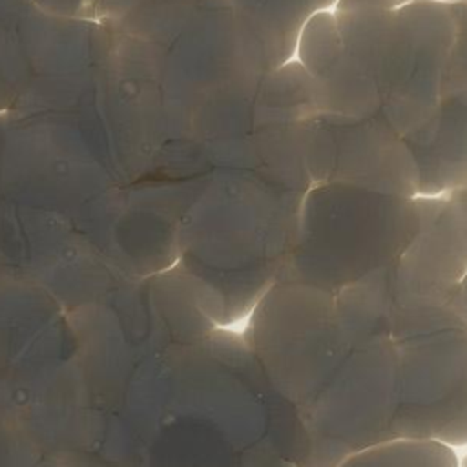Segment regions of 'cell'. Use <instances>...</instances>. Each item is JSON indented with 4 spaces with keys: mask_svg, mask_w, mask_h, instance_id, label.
<instances>
[{
    "mask_svg": "<svg viewBox=\"0 0 467 467\" xmlns=\"http://www.w3.org/2000/svg\"><path fill=\"white\" fill-rule=\"evenodd\" d=\"M390 277L392 270L337 292L345 337L299 414L308 438L303 467H337L363 449L396 440L398 350L389 330Z\"/></svg>",
    "mask_w": 467,
    "mask_h": 467,
    "instance_id": "obj_1",
    "label": "cell"
},
{
    "mask_svg": "<svg viewBox=\"0 0 467 467\" xmlns=\"http://www.w3.org/2000/svg\"><path fill=\"white\" fill-rule=\"evenodd\" d=\"M310 197L299 281L336 294L392 270L416 230L414 197L345 184H317Z\"/></svg>",
    "mask_w": 467,
    "mask_h": 467,
    "instance_id": "obj_2",
    "label": "cell"
},
{
    "mask_svg": "<svg viewBox=\"0 0 467 467\" xmlns=\"http://www.w3.org/2000/svg\"><path fill=\"white\" fill-rule=\"evenodd\" d=\"M396 343V438L467 445V325Z\"/></svg>",
    "mask_w": 467,
    "mask_h": 467,
    "instance_id": "obj_3",
    "label": "cell"
},
{
    "mask_svg": "<svg viewBox=\"0 0 467 467\" xmlns=\"http://www.w3.org/2000/svg\"><path fill=\"white\" fill-rule=\"evenodd\" d=\"M452 38L449 2L412 0L394 9L381 66L379 115L400 135L438 106Z\"/></svg>",
    "mask_w": 467,
    "mask_h": 467,
    "instance_id": "obj_4",
    "label": "cell"
},
{
    "mask_svg": "<svg viewBox=\"0 0 467 467\" xmlns=\"http://www.w3.org/2000/svg\"><path fill=\"white\" fill-rule=\"evenodd\" d=\"M306 124V166L316 184H345L403 199L418 195L414 161L381 115L316 113Z\"/></svg>",
    "mask_w": 467,
    "mask_h": 467,
    "instance_id": "obj_5",
    "label": "cell"
},
{
    "mask_svg": "<svg viewBox=\"0 0 467 467\" xmlns=\"http://www.w3.org/2000/svg\"><path fill=\"white\" fill-rule=\"evenodd\" d=\"M343 51L332 71L317 84L319 113L350 117L379 115V80L394 9L334 7Z\"/></svg>",
    "mask_w": 467,
    "mask_h": 467,
    "instance_id": "obj_6",
    "label": "cell"
},
{
    "mask_svg": "<svg viewBox=\"0 0 467 467\" xmlns=\"http://www.w3.org/2000/svg\"><path fill=\"white\" fill-rule=\"evenodd\" d=\"M416 230L392 279L403 285H460L467 274V206L452 193L414 197Z\"/></svg>",
    "mask_w": 467,
    "mask_h": 467,
    "instance_id": "obj_7",
    "label": "cell"
},
{
    "mask_svg": "<svg viewBox=\"0 0 467 467\" xmlns=\"http://www.w3.org/2000/svg\"><path fill=\"white\" fill-rule=\"evenodd\" d=\"M401 139L416 166V197L460 188L467 181V89L445 91L431 115Z\"/></svg>",
    "mask_w": 467,
    "mask_h": 467,
    "instance_id": "obj_8",
    "label": "cell"
},
{
    "mask_svg": "<svg viewBox=\"0 0 467 467\" xmlns=\"http://www.w3.org/2000/svg\"><path fill=\"white\" fill-rule=\"evenodd\" d=\"M337 467H460V460L443 443L396 438L363 449Z\"/></svg>",
    "mask_w": 467,
    "mask_h": 467,
    "instance_id": "obj_9",
    "label": "cell"
},
{
    "mask_svg": "<svg viewBox=\"0 0 467 467\" xmlns=\"http://www.w3.org/2000/svg\"><path fill=\"white\" fill-rule=\"evenodd\" d=\"M297 64L314 84L321 82L339 60L343 51L341 31L334 7L314 11L301 26L297 36Z\"/></svg>",
    "mask_w": 467,
    "mask_h": 467,
    "instance_id": "obj_10",
    "label": "cell"
},
{
    "mask_svg": "<svg viewBox=\"0 0 467 467\" xmlns=\"http://www.w3.org/2000/svg\"><path fill=\"white\" fill-rule=\"evenodd\" d=\"M449 5L454 22V38L443 93L452 89H467V0L449 2Z\"/></svg>",
    "mask_w": 467,
    "mask_h": 467,
    "instance_id": "obj_11",
    "label": "cell"
},
{
    "mask_svg": "<svg viewBox=\"0 0 467 467\" xmlns=\"http://www.w3.org/2000/svg\"><path fill=\"white\" fill-rule=\"evenodd\" d=\"M412 0H337L334 7H381V9H398L403 4Z\"/></svg>",
    "mask_w": 467,
    "mask_h": 467,
    "instance_id": "obj_12",
    "label": "cell"
},
{
    "mask_svg": "<svg viewBox=\"0 0 467 467\" xmlns=\"http://www.w3.org/2000/svg\"><path fill=\"white\" fill-rule=\"evenodd\" d=\"M458 201H462L465 206H467V181L460 186V188H456L454 192H451Z\"/></svg>",
    "mask_w": 467,
    "mask_h": 467,
    "instance_id": "obj_13",
    "label": "cell"
},
{
    "mask_svg": "<svg viewBox=\"0 0 467 467\" xmlns=\"http://www.w3.org/2000/svg\"><path fill=\"white\" fill-rule=\"evenodd\" d=\"M462 296H463V303H465V308H467V274L462 279Z\"/></svg>",
    "mask_w": 467,
    "mask_h": 467,
    "instance_id": "obj_14",
    "label": "cell"
}]
</instances>
